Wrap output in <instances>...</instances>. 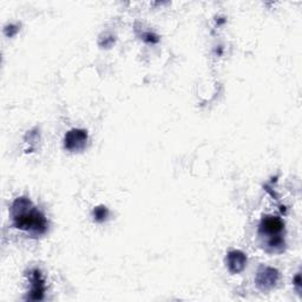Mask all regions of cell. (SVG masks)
<instances>
[{
  "mask_svg": "<svg viewBox=\"0 0 302 302\" xmlns=\"http://www.w3.org/2000/svg\"><path fill=\"white\" fill-rule=\"evenodd\" d=\"M142 38H143V41L145 43H149V44H156L159 42L158 36L152 33V32H145V33L142 36Z\"/></svg>",
  "mask_w": 302,
  "mask_h": 302,
  "instance_id": "8",
  "label": "cell"
},
{
  "mask_svg": "<svg viewBox=\"0 0 302 302\" xmlns=\"http://www.w3.org/2000/svg\"><path fill=\"white\" fill-rule=\"evenodd\" d=\"M89 135L84 129H71L65 133L64 148L70 152H79L86 148Z\"/></svg>",
  "mask_w": 302,
  "mask_h": 302,
  "instance_id": "3",
  "label": "cell"
},
{
  "mask_svg": "<svg viewBox=\"0 0 302 302\" xmlns=\"http://www.w3.org/2000/svg\"><path fill=\"white\" fill-rule=\"evenodd\" d=\"M280 280V272L276 268L261 265L255 276L256 287L261 292H269L276 287Z\"/></svg>",
  "mask_w": 302,
  "mask_h": 302,
  "instance_id": "2",
  "label": "cell"
},
{
  "mask_svg": "<svg viewBox=\"0 0 302 302\" xmlns=\"http://www.w3.org/2000/svg\"><path fill=\"white\" fill-rule=\"evenodd\" d=\"M92 216L97 223H103L109 217V209L105 206H98L93 209Z\"/></svg>",
  "mask_w": 302,
  "mask_h": 302,
  "instance_id": "7",
  "label": "cell"
},
{
  "mask_svg": "<svg viewBox=\"0 0 302 302\" xmlns=\"http://www.w3.org/2000/svg\"><path fill=\"white\" fill-rule=\"evenodd\" d=\"M38 132H39V131H38ZM38 132H37V129H35V130L30 131V132L26 135V137H28V143H33L32 141H36V142L39 141V133Z\"/></svg>",
  "mask_w": 302,
  "mask_h": 302,
  "instance_id": "11",
  "label": "cell"
},
{
  "mask_svg": "<svg viewBox=\"0 0 302 302\" xmlns=\"http://www.w3.org/2000/svg\"><path fill=\"white\" fill-rule=\"evenodd\" d=\"M114 43H115V37L109 36V37L104 38V42H99V45L102 47H105V49H109V47H110Z\"/></svg>",
  "mask_w": 302,
  "mask_h": 302,
  "instance_id": "10",
  "label": "cell"
},
{
  "mask_svg": "<svg viewBox=\"0 0 302 302\" xmlns=\"http://www.w3.org/2000/svg\"><path fill=\"white\" fill-rule=\"evenodd\" d=\"M225 263H227L228 271L231 274H240L246 269L247 263H248V257L242 250H230L225 257Z\"/></svg>",
  "mask_w": 302,
  "mask_h": 302,
  "instance_id": "5",
  "label": "cell"
},
{
  "mask_svg": "<svg viewBox=\"0 0 302 302\" xmlns=\"http://www.w3.org/2000/svg\"><path fill=\"white\" fill-rule=\"evenodd\" d=\"M18 32H19V26H18V25L11 24V25H7V26L5 27V35L9 38L14 37V36H16Z\"/></svg>",
  "mask_w": 302,
  "mask_h": 302,
  "instance_id": "9",
  "label": "cell"
},
{
  "mask_svg": "<svg viewBox=\"0 0 302 302\" xmlns=\"http://www.w3.org/2000/svg\"><path fill=\"white\" fill-rule=\"evenodd\" d=\"M11 217L13 227L27 232L28 235L42 236L47 231V220L44 214L36 208L30 198L21 196L14 199L11 206Z\"/></svg>",
  "mask_w": 302,
  "mask_h": 302,
  "instance_id": "1",
  "label": "cell"
},
{
  "mask_svg": "<svg viewBox=\"0 0 302 302\" xmlns=\"http://www.w3.org/2000/svg\"><path fill=\"white\" fill-rule=\"evenodd\" d=\"M31 290L26 296V300L30 301H41L45 295V281L39 269H33L31 273Z\"/></svg>",
  "mask_w": 302,
  "mask_h": 302,
  "instance_id": "6",
  "label": "cell"
},
{
  "mask_svg": "<svg viewBox=\"0 0 302 302\" xmlns=\"http://www.w3.org/2000/svg\"><path fill=\"white\" fill-rule=\"evenodd\" d=\"M293 283H294V287H295L296 292L300 294L301 293V275H300V273H297L295 278H294Z\"/></svg>",
  "mask_w": 302,
  "mask_h": 302,
  "instance_id": "12",
  "label": "cell"
},
{
  "mask_svg": "<svg viewBox=\"0 0 302 302\" xmlns=\"http://www.w3.org/2000/svg\"><path fill=\"white\" fill-rule=\"evenodd\" d=\"M285 230V222L278 216H263L259 225V234L261 238H273V236L282 235Z\"/></svg>",
  "mask_w": 302,
  "mask_h": 302,
  "instance_id": "4",
  "label": "cell"
}]
</instances>
